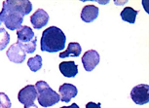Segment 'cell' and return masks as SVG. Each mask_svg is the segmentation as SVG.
I'll return each mask as SVG.
<instances>
[{
  "instance_id": "16",
  "label": "cell",
  "mask_w": 149,
  "mask_h": 108,
  "mask_svg": "<svg viewBox=\"0 0 149 108\" xmlns=\"http://www.w3.org/2000/svg\"><path fill=\"white\" fill-rule=\"evenodd\" d=\"M10 42V35L6 29L3 27H0V51L4 50L8 46Z\"/></svg>"
},
{
  "instance_id": "7",
  "label": "cell",
  "mask_w": 149,
  "mask_h": 108,
  "mask_svg": "<svg viewBox=\"0 0 149 108\" xmlns=\"http://www.w3.org/2000/svg\"><path fill=\"white\" fill-rule=\"evenodd\" d=\"M82 63L86 71H92L100 63V55L97 51L89 50L82 56Z\"/></svg>"
},
{
  "instance_id": "18",
  "label": "cell",
  "mask_w": 149,
  "mask_h": 108,
  "mask_svg": "<svg viewBox=\"0 0 149 108\" xmlns=\"http://www.w3.org/2000/svg\"><path fill=\"white\" fill-rule=\"evenodd\" d=\"M12 103H11L10 98L4 93H0V108H11Z\"/></svg>"
},
{
  "instance_id": "21",
  "label": "cell",
  "mask_w": 149,
  "mask_h": 108,
  "mask_svg": "<svg viewBox=\"0 0 149 108\" xmlns=\"http://www.w3.org/2000/svg\"><path fill=\"white\" fill-rule=\"evenodd\" d=\"M24 108H38L37 105H35L34 103L30 104V105H27V106H24Z\"/></svg>"
},
{
  "instance_id": "3",
  "label": "cell",
  "mask_w": 149,
  "mask_h": 108,
  "mask_svg": "<svg viewBox=\"0 0 149 108\" xmlns=\"http://www.w3.org/2000/svg\"><path fill=\"white\" fill-rule=\"evenodd\" d=\"M37 91V100L43 107H51L61 101V96L57 93L49 84L45 81H38L35 84Z\"/></svg>"
},
{
  "instance_id": "6",
  "label": "cell",
  "mask_w": 149,
  "mask_h": 108,
  "mask_svg": "<svg viewBox=\"0 0 149 108\" xmlns=\"http://www.w3.org/2000/svg\"><path fill=\"white\" fill-rule=\"evenodd\" d=\"M7 58L10 59V61L15 62V63H22L24 61L26 56V53L24 52V49L21 47V45L19 44V42L13 44L12 46L8 49L7 53Z\"/></svg>"
},
{
  "instance_id": "15",
  "label": "cell",
  "mask_w": 149,
  "mask_h": 108,
  "mask_svg": "<svg viewBox=\"0 0 149 108\" xmlns=\"http://www.w3.org/2000/svg\"><path fill=\"white\" fill-rule=\"evenodd\" d=\"M27 66L29 67V69L36 72L39 69H41L42 67V58L39 55H36L33 58H30L27 61Z\"/></svg>"
},
{
  "instance_id": "13",
  "label": "cell",
  "mask_w": 149,
  "mask_h": 108,
  "mask_svg": "<svg viewBox=\"0 0 149 108\" xmlns=\"http://www.w3.org/2000/svg\"><path fill=\"white\" fill-rule=\"evenodd\" d=\"M81 52H82V48H81L80 44L77 43V42H71V43L68 44L67 49L64 52L60 54V58L64 59L67 58V56H75V58H77V56H80Z\"/></svg>"
},
{
  "instance_id": "5",
  "label": "cell",
  "mask_w": 149,
  "mask_h": 108,
  "mask_svg": "<svg viewBox=\"0 0 149 108\" xmlns=\"http://www.w3.org/2000/svg\"><path fill=\"white\" fill-rule=\"evenodd\" d=\"M37 98V91H36L35 86L33 85H27L19 92L18 99L19 101L24 105H30L34 103V101Z\"/></svg>"
},
{
  "instance_id": "9",
  "label": "cell",
  "mask_w": 149,
  "mask_h": 108,
  "mask_svg": "<svg viewBox=\"0 0 149 108\" xmlns=\"http://www.w3.org/2000/svg\"><path fill=\"white\" fill-rule=\"evenodd\" d=\"M58 93H61V100L64 102H69L70 99L77 95L78 90L77 88L72 84L69 83H64L58 89Z\"/></svg>"
},
{
  "instance_id": "19",
  "label": "cell",
  "mask_w": 149,
  "mask_h": 108,
  "mask_svg": "<svg viewBox=\"0 0 149 108\" xmlns=\"http://www.w3.org/2000/svg\"><path fill=\"white\" fill-rule=\"evenodd\" d=\"M86 108H100V103H95V102H88L86 104Z\"/></svg>"
},
{
  "instance_id": "1",
  "label": "cell",
  "mask_w": 149,
  "mask_h": 108,
  "mask_svg": "<svg viewBox=\"0 0 149 108\" xmlns=\"http://www.w3.org/2000/svg\"><path fill=\"white\" fill-rule=\"evenodd\" d=\"M31 10L32 4L29 0H5L0 12V27L4 24L9 30H18L22 26L24 17Z\"/></svg>"
},
{
  "instance_id": "11",
  "label": "cell",
  "mask_w": 149,
  "mask_h": 108,
  "mask_svg": "<svg viewBox=\"0 0 149 108\" xmlns=\"http://www.w3.org/2000/svg\"><path fill=\"white\" fill-rule=\"evenodd\" d=\"M98 8L95 5H87L82 9L81 19L85 22H92L98 17Z\"/></svg>"
},
{
  "instance_id": "2",
  "label": "cell",
  "mask_w": 149,
  "mask_h": 108,
  "mask_svg": "<svg viewBox=\"0 0 149 108\" xmlns=\"http://www.w3.org/2000/svg\"><path fill=\"white\" fill-rule=\"evenodd\" d=\"M66 37L63 30L56 26H50L42 33L40 48L41 51L48 53H57L65 47Z\"/></svg>"
},
{
  "instance_id": "20",
  "label": "cell",
  "mask_w": 149,
  "mask_h": 108,
  "mask_svg": "<svg viewBox=\"0 0 149 108\" xmlns=\"http://www.w3.org/2000/svg\"><path fill=\"white\" fill-rule=\"evenodd\" d=\"M61 108H80L76 103H72L71 105H69V106H63Z\"/></svg>"
},
{
  "instance_id": "4",
  "label": "cell",
  "mask_w": 149,
  "mask_h": 108,
  "mask_svg": "<svg viewBox=\"0 0 149 108\" xmlns=\"http://www.w3.org/2000/svg\"><path fill=\"white\" fill-rule=\"evenodd\" d=\"M131 98L136 104L143 105L149 102V85L140 84L131 91Z\"/></svg>"
},
{
  "instance_id": "17",
  "label": "cell",
  "mask_w": 149,
  "mask_h": 108,
  "mask_svg": "<svg viewBox=\"0 0 149 108\" xmlns=\"http://www.w3.org/2000/svg\"><path fill=\"white\" fill-rule=\"evenodd\" d=\"M36 43H37V38L36 37H34L31 41L27 42V43H22V42H19V44L21 45V47L24 49V51L26 54H32L35 52Z\"/></svg>"
},
{
  "instance_id": "12",
  "label": "cell",
  "mask_w": 149,
  "mask_h": 108,
  "mask_svg": "<svg viewBox=\"0 0 149 108\" xmlns=\"http://www.w3.org/2000/svg\"><path fill=\"white\" fill-rule=\"evenodd\" d=\"M17 36H18V42L27 43L35 37V34L29 26L24 25V26H21L17 30Z\"/></svg>"
},
{
  "instance_id": "8",
  "label": "cell",
  "mask_w": 149,
  "mask_h": 108,
  "mask_svg": "<svg viewBox=\"0 0 149 108\" xmlns=\"http://www.w3.org/2000/svg\"><path fill=\"white\" fill-rule=\"evenodd\" d=\"M30 22H31L33 28L40 29V28L44 27L48 24V22H49V15H48V13L45 10L38 9L30 17Z\"/></svg>"
},
{
  "instance_id": "14",
  "label": "cell",
  "mask_w": 149,
  "mask_h": 108,
  "mask_svg": "<svg viewBox=\"0 0 149 108\" xmlns=\"http://www.w3.org/2000/svg\"><path fill=\"white\" fill-rule=\"evenodd\" d=\"M137 14L139 12L132 7H125L121 12V18L124 22H127L129 24H134Z\"/></svg>"
},
{
  "instance_id": "10",
  "label": "cell",
  "mask_w": 149,
  "mask_h": 108,
  "mask_svg": "<svg viewBox=\"0 0 149 108\" xmlns=\"http://www.w3.org/2000/svg\"><path fill=\"white\" fill-rule=\"evenodd\" d=\"M61 73L66 78H73L78 74V66L74 61H63L58 65Z\"/></svg>"
}]
</instances>
